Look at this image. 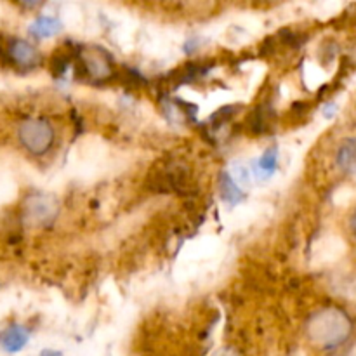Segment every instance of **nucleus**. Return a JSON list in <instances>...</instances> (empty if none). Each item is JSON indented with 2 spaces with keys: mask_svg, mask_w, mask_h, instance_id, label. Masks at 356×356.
Listing matches in <instances>:
<instances>
[{
  "mask_svg": "<svg viewBox=\"0 0 356 356\" xmlns=\"http://www.w3.org/2000/svg\"><path fill=\"white\" fill-rule=\"evenodd\" d=\"M277 163H278V152L277 148H270L263 153V156L259 159V162L256 163L254 167V172L259 179H266L270 177L271 174L277 170Z\"/></svg>",
  "mask_w": 356,
  "mask_h": 356,
  "instance_id": "9d476101",
  "label": "nucleus"
},
{
  "mask_svg": "<svg viewBox=\"0 0 356 356\" xmlns=\"http://www.w3.org/2000/svg\"><path fill=\"white\" fill-rule=\"evenodd\" d=\"M30 334L23 325H10L6 332L0 336V346L6 350L7 353H17L26 346Z\"/></svg>",
  "mask_w": 356,
  "mask_h": 356,
  "instance_id": "423d86ee",
  "label": "nucleus"
},
{
  "mask_svg": "<svg viewBox=\"0 0 356 356\" xmlns=\"http://www.w3.org/2000/svg\"><path fill=\"white\" fill-rule=\"evenodd\" d=\"M351 229H353V233L356 235V209H355L353 216H351Z\"/></svg>",
  "mask_w": 356,
  "mask_h": 356,
  "instance_id": "ddd939ff",
  "label": "nucleus"
},
{
  "mask_svg": "<svg viewBox=\"0 0 356 356\" xmlns=\"http://www.w3.org/2000/svg\"><path fill=\"white\" fill-rule=\"evenodd\" d=\"M233 179L238 181V183H249L250 181V172H249V167H245L243 163L236 162L233 165Z\"/></svg>",
  "mask_w": 356,
  "mask_h": 356,
  "instance_id": "9b49d317",
  "label": "nucleus"
},
{
  "mask_svg": "<svg viewBox=\"0 0 356 356\" xmlns=\"http://www.w3.org/2000/svg\"><path fill=\"white\" fill-rule=\"evenodd\" d=\"M305 330L313 346L320 350H336L351 337L353 322L339 306H325L309 316Z\"/></svg>",
  "mask_w": 356,
  "mask_h": 356,
  "instance_id": "f257e3e1",
  "label": "nucleus"
},
{
  "mask_svg": "<svg viewBox=\"0 0 356 356\" xmlns=\"http://www.w3.org/2000/svg\"><path fill=\"white\" fill-rule=\"evenodd\" d=\"M80 65L92 82H106L113 75V65L106 52L96 47H86L80 52Z\"/></svg>",
  "mask_w": 356,
  "mask_h": 356,
  "instance_id": "20e7f679",
  "label": "nucleus"
},
{
  "mask_svg": "<svg viewBox=\"0 0 356 356\" xmlns=\"http://www.w3.org/2000/svg\"><path fill=\"white\" fill-rule=\"evenodd\" d=\"M219 193H221V198L228 204H238V202L243 200V193L240 190L238 183L233 179L229 174H221L219 177Z\"/></svg>",
  "mask_w": 356,
  "mask_h": 356,
  "instance_id": "1a4fd4ad",
  "label": "nucleus"
},
{
  "mask_svg": "<svg viewBox=\"0 0 356 356\" xmlns=\"http://www.w3.org/2000/svg\"><path fill=\"white\" fill-rule=\"evenodd\" d=\"M17 141L31 155H44L54 145V129L44 118H26L17 125Z\"/></svg>",
  "mask_w": 356,
  "mask_h": 356,
  "instance_id": "f03ea898",
  "label": "nucleus"
},
{
  "mask_svg": "<svg viewBox=\"0 0 356 356\" xmlns=\"http://www.w3.org/2000/svg\"><path fill=\"white\" fill-rule=\"evenodd\" d=\"M61 31V21L52 16H40L31 23L30 33L37 38L54 37Z\"/></svg>",
  "mask_w": 356,
  "mask_h": 356,
  "instance_id": "6e6552de",
  "label": "nucleus"
},
{
  "mask_svg": "<svg viewBox=\"0 0 356 356\" xmlns=\"http://www.w3.org/2000/svg\"><path fill=\"white\" fill-rule=\"evenodd\" d=\"M21 214L26 225L45 226L54 221L59 214V202L52 195L31 193L24 198Z\"/></svg>",
  "mask_w": 356,
  "mask_h": 356,
  "instance_id": "7ed1b4c3",
  "label": "nucleus"
},
{
  "mask_svg": "<svg viewBox=\"0 0 356 356\" xmlns=\"http://www.w3.org/2000/svg\"><path fill=\"white\" fill-rule=\"evenodd\" d=\"M6 56L9 58V61L13 63L14 66L24 70H31L35 68V66H38L42 59L40 52L35 49V45L23 40V38H10V40L7 42Z\"/></svg>",
  "mask_w": 356,
  "mask_h": 356,
  "instance_id": "39448f33",
  "label": "nucleus"
},
{
  "mask_svg": "<svg viewBox=\"0 0 356 356\" xmlns=\"http://www.w3.org/2000/svg\"><path fill=\"white\" fill-rule=\"evenodd\" d=\"M336 163L343 172H356V138L343 141L336 153Z\"/></svg>",
  "mask_w": 356,
  "mask_h": 356,
  "instance_id": "0eeeda50",
  "label": "nucleus"
},
{
  "mask_svg": "<svg viewBox=\"0 0 356 356\" xmlns=\"http://www.w3.org/2000/svg\"><path fill=\"white\" fill-rule=\"evenodd\" d=\"M216 356H242V355H240L236 350H233V348H225V350L219 351Z\"/></svg>",
  "mask_w": 356,
  "mask_h": 356,
  "instance_id": "f8f14e48",
  "label": "nucleus"
}]
</instances>
